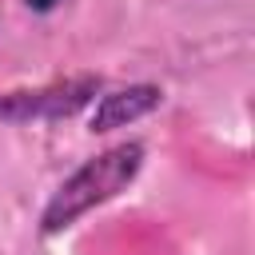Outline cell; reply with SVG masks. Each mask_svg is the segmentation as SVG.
Returning <instances> with one entry per match:
<instances>
[{"label": "cell", "mask_w": 255, "mask_h": 255, "mask_svg": "<svg viewBox=\"0 0 255 255\" xmlns=\"http://www.w3.org/2000/svg\"><path fill=\"white\" fill-rule=\"evenodd\" d=\"M143 167V147L139 143H116L100 155H92L88 163H80L48 199L44 215H40V231L44 235H60L68 231L80 215H88L92 207L116 199L120 191H128V183L139 175Z\"/></svg>", "instance_id": "6da1fadb"}, {"label": "cell", "mask_w": 255, "mask_h": 255, "mask_svg": "<svg viewBox=\"0 0 255 255\" xmlns=\"http://www.w3.org/2000/svg\"><path fill=\"white\" fill-rule=\"evenodd\" d=\"M100 80L96 76H80V80H68V84H52V88H40V92H16L0 116H12V120H32V116H72L76 108H84L92 96H96Z\"/></svg>", "instance_id": "7a4b0ae2"}, {"label": "cell", "mask_w": 255, "mask_h": 255, "mask_svg": "<svg viewBox=\"0 0 255 255\" xmlns=\"http://www.w3.org/2000/svg\"><path fill=\"white\" fill-rule=\"evenodd\" d=\"M159 88L151 84H131V88H120V92H108L100 96L96 112H92V131H112V128H124L139 116H147L155 104H159Z\"/></svg>", "instance_id": "3957f363"}, {"label": "cell", "mask_w": 255, "mask_h": 255, "mask_svg": "<svg viewBox=\"0 0 255 255\" xmlns=\"http://www.w3.org/2000/svg\"><path fill=\"white\" fill-rule=\"evenodd\" d=\"M24 4H28V8H36V12H48L56 0H24Z\"/></svg>", "instance_id": "277c9868"}]
</instances>
